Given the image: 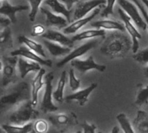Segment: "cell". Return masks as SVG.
Wrapping results in <instances>:
<instances>
[{"mask_svg": "<svg viewBox=\"0 0 148 133\" xmlns=\"http://www.w3.org/2000/svg\"><path fill=\"white\" fill-rule=\"evenodd\" d=\"M132 45L131 36L114 31L106 38L101 48V52L110 58H123L132 49Z\"/></svg>", "mask_w": 148, "mask_h": 133, "instance_id": "6da1fadb", "label": "cell"}, {"mask_svg": "<svg viewBox=\"0 0 148 133\" xmlns=\"http://www.w3.org/2000/svg\"><path fill=\"white\" fill-rule=\"evenodd\" d=\"M27 100H31V93H29V85L26 82H21L15 86L8 93L1 97L0 107L3 109L6 107L21 105Z\"/></svg>", "mask_w": 148, "mask_h": 133, "instance_id": "7a4b0ae2", "label": "cell"}, {"mask_svg": "<svg viewBox=\"0 0 148 133\" xmlns=\"http://www.w3.org/2000/svg\"><path fill=\"white\" fill-rule=\"evenodd\" d=\"M34 107L31 100H27L22 103L10 115V123L16 125H24L28 123L33 122V120H35L39 115V113Z\"/></svg>", "mask_w": 148, "mask_h": 133, "instance_id": "3957f363", "label": "cell"}, {"mask_svg": "<svg viewBox=\"0 0 148 133\" xmlns=\"http://www.w3.org/2000/svg\"><path fill=\"white\" fill-rule=\"evenodd\" d=\"M17 56L7 57L3 56L1 61L2 66V86L7 87L10 83H14L17 77L16 73V65H17Z\"/></svg>", "mask_w": 148, "mask_h": 133, "instance_id": "277c9868", "label": "cell"}, {"mask_svg": "<svg viewBox=\"0 0 148 133\" xmlns=\"http://www.w3.org/2000/svg\"><path fill=\"white\" fill-rule=\"evenodd\" d=\"M119 6L127 13V15L132 19L137 28L141 29L142 30H146L147 29V23L143 18L142 14H140L139 8L137 5L132 1L129 0H118Z\"/></svg>", "mask_w": 148, "mask_h": 133, "instance_id": "5b68a950", "label": "cell"}, {"mask_svg": "<svg viewBox=\"0 0 148 133\" xmlns=\"http://www.w3.org/2000/svg\"><path fill=\"white\" fill-rule=\"evenodd\" d=\"M54 79L53 73H49L45 76V90L41 103V110L43 113H54L58 110V107L53 103V87L52 82Z\"/></svg>", "mask_w": 148, "mask_h": 133, "instance_id": "8992f818", "label": "cell"}, {"mask_svg": "<svg viewBox=\"0 0 148 133\" xmlns=\"http://www.w3.org/2000/svg\"><path fill=\"white\" fill-rule=\"evenodd\" d=\"M118 12L123 21V23L125 25V28L127 29V31L128 32L129 35L131 36L132 39V51L133 53L136 54L139 51V48H140V39H141V35L139 32V30L137 29L136 25L134 24V23L132 21V19L127 15V13L121 8H118Z\"/></svg>", "mask_w": 148, "mask_h": 133, "instance_id": "52a82bcc", "label": "cell"}, {"mask_svg": "<svg viewBox=\"0 0 148 133\" xmlns=\"http://www.w3.org/2000/svg\"><path fill=\"white\" fill-rule=\"evenodd\" d=\"M49 120L62 132H63L69 126H73L77 124V118L72 113L50 115L49 117Z\"/></svg>", "mask_w": 148, "mask_h": 133, "instance_id": "ba28073f", "label": "cell"}, {"mask_svg": "<svg viewBox=\"0 0 148 133\" xmlns=\"http://www.w3.org/2000/svg\"><path fill=\"white\" fill-rule=\"evenodd\" d=\"M97 44H98V40L94 39V40H91L90 42H88L79 46L78 48H76L75 49L71 51L68 55H66L62 61L57 62L56 63V67L57 68H62V67L65 66L67 63H69V61H72L73 60L78 59L79 57L82 56L87 52H88L89 50L94 48Z\"/></svg>", "mask_w": 148, "mask_h": 133, "instance_id": "9c48e42d", "label": "cell"}, {"mask_svg": "<svg viewBox=\"0 0 148 133\" xmlns=\"http://www.w3.org/2000/svg\"><path fill=\"white\" fill-rule=\"evenodd\" d=\"M72 67L76 68L82 74L87 73L90 70H97L99 72H104L106 70V66L102 64H98L95 61L93 56H89L87 59H75L70 61Z\"/></svg>", "mask_w": 148, "mask_h": 133, "instance_id": "30bf717a", "label": "cell"}, {"mask_svg": "<svg viewBox=\"0 0 148 133\" xmlns=\"http://www.w3.org/2000/svg\"><path fill=\"white\" fill-rule=\"evenodd\" d=\"M105 3H107L106 0H89L86 2H82L78 3L75 7L73 18L75 21L83 18L92 10H95V9H97V7H100Z\"/></svg>", "mask_w": 148, "mask_h": 133, "instance_id": "8fae6325", "label": "cell"}, {"mask_svg": "<svg viewBox=\"0 0 148 133\" xmlns=\"http://www.w3.org/2000/svg\"><path fill=\"white\" fill-rule=\"evenodd\" d=\"M11 56H21V57H24L27 58L30 61L38 62L41 65L46 66V67H52V61L50 60H47L44 59L42 57H41L40 55H36L35 52H33L32 50H30L29 48H27L26 46H23L21 48H19L18 49L13 50L10 53Z\"/></svg>", "mask_w": 148, "mask_h": 133, "instance_id": "7c38bea8", "label": "cell"}, {"mask_svg": "<svg viewBox=\"0 0 148 133\" xmlns=\"http://www.w3.org/2000/svg\"><path fill=\"white\" fill-rule=\"evenodd\" d=\"M100 11H101V9L97 8L94 11H92V13L90 15H88V16H85L83 18H81V19H78V20L73 22L67 27L63 28V30H62L63 33L66 35H70V34H75V33L78 32L83 26H85L92 19H94L100 13Z\"/></svg>", "mask_w": 148, "mask_h": 133, "instance_id": "4fadbf2b", "label": "cell"}, {"mask_svg": "<svg viewBox=\"0 0 148 133\" xmlns=\"http://www.w3.org/2000/svg\"><path fill=\"white\" fill-rule=\"evenodd\" d=\"M97 86H98L97 83H92L89 87H86L85 89L80 90V91H77V92H75L72 94L68 95L65 98V100L67 102H69V101H77L81 106H83L88 102V100L89 95L97 87Z\"/></svg>", "mask_w": 148, "mask_h": 133, "instance_id": "5bb4252c", "label": "cell"}, {"mask_svg": "<svg viewBox=\"0 0 148 133\" xmlns=\"http://www.w3.org/2000/svg\"><path fill=\"white\" fill-rule=\"evenodd\" d=\"M29 9V6L27 5H11L9 2L5 0H1V8H0V13L3 16H5L10 19V21L15 23L16 22V15L17 12L27 10Z\"/></svg>", "mask_w": 148, "mask_h": 133, "instance_id": "9a60e30c", "label": "cell"}, {"mask_svg": "<svg viewBox=\"0 0 148 133\" xmlns=\"http://www.w3.org/2000/svg\"><path fill=\"white\" fill-rule=\"evenodd\" d=\"M44 39H47L49 41H52L55 42H57L62 46L72 48L74 46V41L72 38H69L64 35V33H62L57 30L54 29H48L46 33L42 35Z\"/></svg>", "mask_w": 148, "mask_h": 133, "instance_id": "2e32d148", "label": "cell"}, {"mask_svg": "<svg viewBox=\"0 0 148 133\" xmlns=\"http://www.w3.org/2000/svg\"><path fill=\"white\" fill-rule=\"evenodd\" d=\"M40 65L41 64H39L38 62L30 61L24 57H20L17 61V68L20 73L21 79H24L25 76L30 72H39L42 69Z\"/></svg>", "mask_w": 148, "mask_h": 133, "instance_id": "e0dca14e", "label": "cell"}, {"mask_svg": "<svg viewBox=\"0 0 148 133\" xmlns=\"http://www.w3.org/2000/svg\"><path fill=\"white\" fill-rule=\"evenodd\" d=\"M40 10L46 16V25L47 26H56L60 28H65L68 25L69 21L66 19L65 16L62 15H58L50 11L43 7L40 8Z\"/></svg>", "mask_w": 148, "mask_h": 133, "instance_id": "ac0fdd59", "label": "cell"}, {"mask_svg": "<svg viewBox=\"0 0 148 133\" xmlns=\"http://www.w3.org/2000/svg\"><path fill=\"white\" fill-rule=\"evenodd\" d=\"M46 71L44 68H42L39 72H37V74L34 78L32 83H31V102L34 106L37 104L38 100V93L40 90L42 89V86L45 85V81H43V76L45 74Z\"/></svg>", "mask_w": 148, "mask_h": 133, "instance_id": "d6986e66", "label": "cell"}, {"mask_svg": "<svg viewBox=\"0 0 148 133\" xmlns=\"http://www.w3.org/2000/svg\"><path fill=\"white\" fill-rule=\"evenodd\" d=\"M91 26L95 29H104V30H116V31H125L126 28L124 23L113 20H100L91 23Z\"/></svg>", "mask_w": 148, "mask_h": 133, "instance_id": "ffe728a7", "label": "cell"}, {"mask_svg": "<svg viewBox=\"0 0 148 133\" xmlns=\"http://www.w3.org/2000/svg\"><path fill=\"white\" fill-rule=\"evenodd\" d=\"M133 127L135 133H148V113L145 111H138L134 119Z\"/></svg>", "mask_w": 148, "mask_h": 133, "instance_id": "44dd1931", "label": "cell"}, {"mask_svg": "<svg viewBox=\"0 0 148 133\" xmlns=\"http://www.w3.org/2000/svg\"><path fill=\"white\" fill-rule=\"evenodd\" d=\"M43 43L46 46L49 52L50 53V55H53V56H56V57L65 55H68L71 52V48L62 46V45H61V44H59L57 42L49 41L47 39L43 40Z\"/></svg>", "mask_w": 148, "mask_h": 133, "instance_id": "7402d4cb", "label": "cell"}, {"mask_svg": "<svg viewBox=\"0 0 148 133\" xmlns=\"http://www.w3.org/2000/svg\"><path fill=\"white\" fill-rule=\"evenodd\" d=\"M44 3L50 7L54 13L65 16L69 23L71 21V10H68L60 0H45Z\"/></svg>", "mask_w": 148, "mask_h": 133, "instance_id": "603a6c76", "label": "cell"}, {"mask_svg": "<svg viewBox=\"0 0 148 133\" xmlns=\"http://www.w3.org/2000/svg\"><path fill=\"white\" fill-rule=\"evenodd\" d=\"M18 39H19V42L24 44L27 48H29L30 50H32L33 52H35L36 55H40L41 57H42V58H44V59L47 58V55H46V54H45V51H44L42 46L40 43H38V42H36L33 41L32 39L28 38V37L25 36V35H20V36L18 37Z\"/></svg>", "mask_w": 148, "mask_h": 133, "instance_id": "cb8c5ba5", "label": "cell"}, {"mask_svg": "<svg viewBox=\"0 0 148 133\" xmlns=\"http://www.w3.org/2000/svg\"><path fill=\"white\" fill-rule=\"evenodd\" d=\"M106 31L104 29H88L82 31L76 35H75L72 39L74 42L75 41H82L86 39H93L97 37H102L105 36Z\"/></svg>", "mask_w": 148, "mask_h": 133, "instance_id": "d4e9b609", "label": "cell"}, {"mask_svg": "<svg viewBox=\"0 0 148 133\" xmlns=\"http://www.w3.org/2000/svg\"><path fill=\"white\" fill-rule=\"evenodd\" d=\"M2 129L5 133H30L34 129V123L30 122L24 125L5 124L2 125Z\"/></svg>", "mask_w": 148, "mask_h": 133, "instance_id": "484cf974", "label": "cell"}, {"mask_svg": "<svg viewBox=\"0 0 148 133\" xmlns=\"http://www.w3.org/2000/svg\"><path fill=\"white\" fill-rule=\"evenodd\" d=\"M66 77L67 73L66 71H63L61 74V77L57 83V87L56 91L53 93V98L56 100V101L62 103L63 101V94H64V88L66 85Z\"/></svg>", "mask_w": 148, "mask_h": 133, "instance_id": "4316f807", "label": "cell"}, {"mask_svg": "<svg viewBox=\"0 0 148 133\" xmlns=\"http://www.w3.org/2000/svg\"><path fill=\"white\" fill-rule=\"evenodd\" d=\"M0 45H1L2 50H3L4 48H10L13 47V40H12V36H11V31L9 27L1 30Z\"/></svg>", "mask_w": 148, "mask_h": 133, "instance_id": "83f0119b", "label": "cell"}, {"mask_svg": "<svg viewBox=\"0 0 148 133\" xmlns=\"http://www.w3.org/2000/svg\"><path fill=\"white\" fill-rule=\"evenodd\" d=\"M117 121L119 122L122 131L124 133H135V131L133 127V125L127 119V115L123 113H120L116 117Z\"/></svg>", "mask_w": 148, "mask_h": 133, "instance_id": "f1b7e54d", "label": "cell"}, {"mask_svg": "<svg viewBox=\"0 0 148 133\" xmlns=\"http://www.w3.org/2000/svg\"><path fill=\"white\" fill-rule=\"evenodd\" d=\"M135 104L138 106H142L144 105H148V86L140 87L137 93Z\"/></svg>", "mask_w": 148, "mask_h": 133, "instance_id": "f546056e", "label": "cell"}, {"mask_svg": "<svg viewBox=\"0 0 148 133\" xmlns=\"http://www.w3.org/2000/svg\"><path fill=\"white\" fill-rule=\"evenodd\" d=\"M30 5V12L29 14V18L31 22L35 21L36 14L40 10V5L44 0H28Z\"/></svg>", "mask_w": 148, "mask_h": 133, "instance_id": "4dcf8cb0", "label": "cell"}, {"mask_svg": "<svg viewBox=\"0 0 148 133\" xmlns=\"http://www.w3.org/2000/svg\"><path fill=\"white\" fill-rule=\"evenodd\" d=\"M69 87L73 92H77L81 86V80L77 79L75 75V71L73 68L69 69Z\"/></svg>", "mask_w": 148, "mask_h": 133, "instance_id": "1f68e13d", "label": "cell"}, {"mask_svg": "<svg viewBox=\"0 0 148 133\" xmlns=\"http://www.w3.org/2000/svg\"><path fill=\"white\" fill-rule=\"evenodd\" d=\"M36 133H46L49 130V124L45 119H38L34 123V129Z\"/></svg>", "mask_w": 148, "mask_h": 133, "instance_id": "d6a6232c", "label": "cell"}, {"mask_svg": "<svg viewBox=\"0 0 148 133\" xmlns=\"http://www.w3.org/2000/svg\"><path fill=\"white\" fill-rule=\"evenodd\" d=\"M133 58L139 63L148 64V48L138 51L136 54L134 55Z\"/></svg>", "mask_w": 148, "mask_h": 133, "instance_id": "836d02e7", "label": "cell"}, {"mask_svg": "<svg viewBox=\"0 0 148 133\" xmlns=\"http://www.w3.org/2000/svg\"><path fill=\"white\" fill-rule=\"evenodd\" d=\"M117 0H107V3H106V7L104 8L101 16L104 17H108L109 15L114 13V7L115 4V2Z\"/></svg>", "mask_w": 148, "mask_h": 133, "instance_id": "e575fe53", "label": "cell"}, {"mask_svg": "<svg viewBox=\"0 0 148 133\" xmlns=\"http://www.w3.org/2000/svg\"><path fill=\"white\" fill-rule=\"evenodd\" d=\"M136 5H137V7L139 8V10H140V13L142 14V16H143V18H144V20H145V22H146V23H147V38H148V12H147V10H146V6L143 4V3L141 2V1H140V0H132Z\"/></svg>", "mask_w": 148, "mask_h": 133, "instance_id": "d590c367", "label": "cell"}, {"mask_svg": "<svg viewBox=\"0 0 148 133\" xmlns=\"http://www.w3.org/2000/svg\"><path fill=\"white\" fill-rule=\"evenodd\" d=\"M46 33L45 28L41 24H36L32 27L31 35L32 36H42Z\"/></svg>", "mask_w": 148, "mask_h": 133, "instance_id": "8d00e7d4", "label": "cell"}, {"mask_svg": "<svg viewBox=\"0 0 148 133\" xmlns=\"http://www.w3.org/2000/svg\"><path fill=\"white\" fill-rule=\"evenodd\" d=\"M82 133H95L96 132V125L95 124H89L88 121H84V123L82 125Z\"/></svg>", "mask_w": 148, "mask_h": 133, "instance_id": "74e56055", "label": "cell"}, {"mask_svg": "<svg viewBox=\"0 0 148 133\" xmlns=\"http://www.w3.org/2000/svg\"><path fill=\"white\" fill-rule=\"evenodd\" d=\"M10 23H12V22L10 21V19L9 17H7V16H3V15H2V16L0 17V25H1V29H3L7 28V27L10 24Z\"/></svg>", "mask_w": 148, "mask_h": 133, "instance_id": "f35d334b", "label": "cell"}, {"mask_svg": "<svg viewBox=\"0 0 148 133\" xmlns=\"http://www.w3.org/2000/svg\"><path fill=\"white\" fill-rule=\"evenodd\" d=\"M60 1L67 7L68 10H71L73 5H74L75 3H77L78 1H80V0H60Z\"/></svg>", "mask_w": 148, "mask_h": 133, "instance_id": "ab89813d", "label": "cell"}, {"mask_svg": "<svg viewBox=\"0 0 148 133\" xmlns=\"http://www.w3.org/2000/svg\"><path fill=\"white\" fill-rule=\"evenodd\" d=\"M98 133H103V132H98ZM111 133H119V128H118V126H114V128H113V130H112V132Z\"/></svg>", "mask_w": 148, "mask_h": 133, "instance_id": "60d3db41", "label": "cell"}, {"mask_svg": "<svg viewBox=\"0 0 148 133\" xmlns=\"http://www.w3.org/2000/svg\"><path fill=\"white\" fill-rule=\"evenodd\" d=\"M140 1H141V2L143 3V4L146 6V8H147L148 12V0H140Z\"/></svg>", "mask_w": 148, "mask_h": 133, "instance_id": "b9f144b4", "label": "cell"}, {"mask_svg": "<svg viewBox=\"0 0 148 133\" xmlns=\"http://www.w3.org/2000/svg\"><path fill=\"white\" fill-rule=\"evenodd\" d=\"M145 76L148 78V66L145 68Z\"/></svg>", "mask_w": 148, "mask_h": 133, "instance_id": "7bdbcfd3", "label": "cell"}, {"mask_svg": "<svg viewBox=\"0 0 148 133\" xmlns=\"http://www.w3.org/2000/svg\"><path fill=\"white\" fill-rule=\"evenodd\" d=\"M75 133H82V131H78V132H76Z\"/></svg>", "mask_w": 148, "mask_h": 133, "instance_id": "ee69618b", "label": "cell"}, {"mask_svg": "<svg viewBox=\"0 0 148 133\" xmlns=\"http://www.w3.org/2000/svg\"><path fill=\"white\" fill-rule=\"evenodd\" d=\"M30 133H36V132H35V131L33 130V131H32V132H30Z\"/></svg>", "mask_w": 148, "mask_h": 133, "instance_id": "f6af8a7d", "label": "cell"}]
</instances>
